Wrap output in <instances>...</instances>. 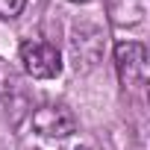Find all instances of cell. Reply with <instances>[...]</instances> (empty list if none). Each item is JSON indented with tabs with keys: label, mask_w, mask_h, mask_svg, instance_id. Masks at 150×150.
<instances>
[{
	"label": "cell",
	"mask_w": 150,
	"mask_h": 150,
	"mask_svg": "<svg viewBox=\"0 0 150 150\" xmlns=\"http://www.w3.org/2000/svg\"><path fill=\"white\" fill-rule=\"evenodd\" d=\"M33 129L44 138H68L77 132V115L62 103H47L33 112Z\"/></svg>",
	"instance_id": "obj_3"
},
{
	"label": "cell",
	"mask_w": 150,
	"mask_h": 150,
	"mask_svg": "<svg viewBox=\"0 0 150 150\" xmlns=\"http://www.w3.org/2000/svg\"><path fill=\"white\" fill-rule=\"evenodd\" d=\"M71 3H86V0H71Z\"/></svg>",
	"instance_id": "obj_5"
},
{
	"label": "cell",
	"mask_w": 150,
	"mask_h": 150,
	"mask_svg": "<svg viewBox=\"0 0 150 150\" xmlns=\"http://www.w3.org/2000/svg\"><path fill=\"white\" fill-rule=\"evenodd\" d=\"M77 150H91V147H77Z\"/></svg>",
	"instance_id": "obj_6"
},
{
	"label": "cell",
	"mask_w": 150,
	"mask_h": 150,
	"mask_svg": "<svg viewBox=\"0 0 150 150\" xmlns=\"http://www.w3.org/2000/svg\"><path fill=\"white\" fill-rule=\"evenodd\" d=\"M24 6H27V0H0V18L12 21V18H18L24 12Z\"/></svg>",
	"instance_id": "obj_4"
},
{
	"label": "cell",
	"mask_w": 150,
	"mask_h": 150,
	"mask_svg": "<svg viewBox=\"0 0 150 150\" xmlns=\"http://www.w3.org/2000/svg\"><path fill=\"white\" fill-rule=\"evenodd\" d=\"M21 65L35 80H53L62 71V56L47 41H24L21 44Z\"/></svg>",
	"instance_id": "obj_1"
},
{
	"label": "cell",
	"mask_w": 150,
	"mask_h": 150,
	"mask_svg": "<svg viewBox=\"0 0 150 150\" xmlns=\"http://www.w3.org/2000/svg\"><path fill=\"white\" fill-rule=\"evenodd\" d=\"M115 71L124 88L144 86L147 80V50L138 41H121L115 47Z\"/></svg>",
	"instance_id": "obj_2"
}]
</instances>
